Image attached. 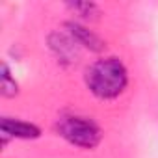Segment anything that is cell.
<instances>
[{
    "mask_svg": "<svg viewBox=\"0 0 158 158\" xmlns=\"http://www.w3.org/2000/svg\"><path fill=\"white\" fill-rule=\"evenodd\" d=\"M88 89L101 101H114L125 93L128 86V69L115 56L95 60L84 74Z\"/></svg>",
    "mask_w": 158,
    "mask_h": 158,
    "instance_id": "6da1fadb",
    "label": "cell"
},
{
    "mask_svg": "<svg viewBox=\"0 0 158 158\" xmlns=\"http://www.w3.org/2000/svg\"><path fill=\"white\" fill-rule=\"evenodd\" d=\"M56 132L67 143L91 151L102 141V128L91 117L80 114H61L56 121Z\"/></svg>",
    "mask_w": 158,
    "mask_h": 158,
    "instance_id": "7a4b0ae2",
    "label": "cell"
},
{
    "mask_svg": "<svg viewBox=\"0 0 158 158\" xmlns=\"http://www.w3.org/2000/svg\"><path fill=\"white\" fill-rule=\"evenodd\" d=\"M0 130H2V143H6L8 138H13V139H37V138H41V128L35 123L17 119V117H2Z\"/></svg>",
    "mask_w": 158,
    "mask_h": 158,
    "instance_id": "3957f363",
    "label": "cell"
},
{
    "mask_svg": "<svg viewBox=\"0 0 158 158\" xmlns=\"http://www.w3.org/2000/svg\"><path fill=\"white\" fill-rule=\"evenodd\" d=\"M65 32L74 39V43L80 48H88L91 52H102L106 48V43L102 41V37L93 30H89L86 24H82L80 21H67Z\"/></svg>",
    "mask_w": 158,
    "mask_h": 158,
    "instance_id": "277c9868",
    "label": "cell"
},
{
    "mask_svg": "<svg viewBox=\"0 0 158 158\" xmlns=\"http://www.w3.org/2000/svg\"><path fill=\"white\" fill-rule=\"evenodd\" d=\"M48 45H50V50L54 52V56L58 58V61H61V63H74L76 61L80 47L74 43V39L65 30L50 34Z\"/></svg>",
    "mask_w": 158,
    "mask_h": 158,
    "instance_id": "5b68a950",
    "label": "cell"
},
{
    "mask_svg": "<svg viewBox=\"0 0 158 158\" xmlns=\"http://www.w3.org/2000/svg\"><path fill=\"white\" fill-rule=\"evenodd\" d=\"M67 10H71L76 17H80L84 21H91V19H97L99 17V6L93 4V2H69L65 4Z\"/></svg>",
    "mask_w": 158,
    "mask_h": 158,
    "instance_id": "8992f818",
    "label": "cell"
},
{
    "mask_svg": "<svg viewBox=\"0 0 158 158\" xmlns=\"http://www.w3.org/2000/svg\"><path fill=\"white\" fill-rule=\"evenodd\" d=\"M0 93L2 97H15L19 93V84L11 76V71L8 67V63H2V74H0Z\"/></svg>",
    "mask_w": 158,
    "mask_h": 158,
    "instance_id": "52a82bcc",
    "label": "cell"
}]
</instances>
